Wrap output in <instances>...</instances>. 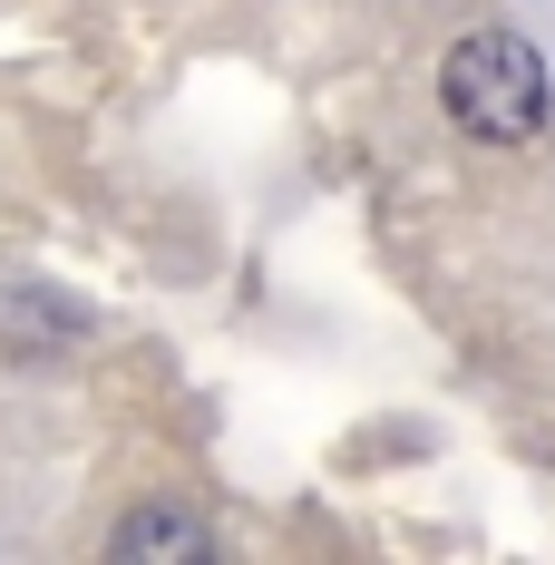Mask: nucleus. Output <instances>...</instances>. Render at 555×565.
I'll list each match as a JSON object with an SVG mask.
<instances>
[{
  "instance_id": "nucleus-1",
  "label": "nucleus",
  "mask_w": 555,
  "mask_h": 565,
  "mask_svg": "<svg viewBox=\"0 0 555 565\" xmlns=\"http://www.w3.org/2000/svg\"><path fill=\"white\" fill-rule=\"evenodd\" d=\"M439 98L478 147H526L546 127V58L526 50L516 30H468L439 58Z\"/></svg>"
},
{
  "instance_id": "nucleus-2",
  "label": "nucleus",
  "mask_w": 555,
  "mask_h": 565,
  "mask_svg": "<svg viewBox=\"0 0 555 565\" xmlns=\"http://www.w3.org/2000/svg\"><path fill=\"white\" fill-rule=\"evenodd\" d=\"M117 556H205V526L185 508H137L117 526Z\"/></svg>"
}]
</instances>
